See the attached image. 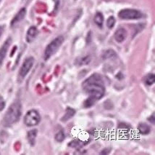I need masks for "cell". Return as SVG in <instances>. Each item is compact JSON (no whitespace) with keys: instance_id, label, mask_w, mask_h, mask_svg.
<instances>
[{"instance_id":"obj_1","label":"cell","mask_w":155,"mask_h":155,"mask_svg":"<svg viewBox=\"0 0 155 155\" xmlns=\"http://www.w3.org/2000/svg\"><path fill=\"white\" fill-rule=\"evenodd\" d=\"M83 89L89 96L94 98L96 100H100L104 96L105 87L104 81L99 74H94L83 82Z\"/></svg>"},{"instance_id":"obj_2","label":"cell","mask_w":155,"mask_h":155,"mask_svg":"<svg viewBox=\"0 0 155 155\" xmlns=\"http://www.w3.org/2000/svg\"><path fill=\"white\" fill-rule=\"evenodd\" d=\"M21 116V103L20 101H15L9 107L3 119V124L5 126L9 127L19 120Z\"/></svg>"},{"instance_id":"obj_3","label":"cell","mask_w":155,"mask_h":155,"mask_svg":"<svg viewBox=\"0 0 155 155\" xmlns=\"http://www.w3.org/2000/svg\"><path fill=\"white\" fill-rule=\"evenodd\" d=\"M63 42L64 37L62 36H58V37L55 38L54 40H52V41L47 45V47H46L45 49V51H44V60H47L49 58H50L58 50L60 46L62 45V43H63Z\"/></svg>"},{"instance_id":"obj_4","label":"cell","mask_w":155,"mask_h":155,"mask_svg":"<svg viewBox=\"0 0 155 155\" xmlns=\"http://www.w3.org/2000/svg\"><path fill=\"white\" fill-rule=\"evenodd\" d=\"M118 16L123 20H138L143 17V14L134 9H124L120 11Z\"/></svg>"},{"instance_id":"obj_5","label":"cell","mask_w":155,"mask_h":155,"mask_svg":"<svg viewBox=\"0 0 155 155\" xmlns=\"http://www.w3.org/2000/svg\"><path fill=\"white\" fill-rule=\"evenodd\" d=\"M40 114L36 110L28 111L24 117V122L28 127L36 126L40 122Z\"/></svg>"},{"instance_id":"obj_6","label":"cell","mask_w":155,"mask_h":155,"mask_svg":"<svg viewBox=\"0 0 155 155\" xmlns=\"http://www.w3.org/2000/svg\"><path fill=\"white\" fill-rule=\"evenodd\" d=\"M34 58H32V57L25 59L19 71V78L20 80H23V79L25 77V76L29 73L31 68L34 66Z\"/></svg>"},{"instance_id":"obj_7","label":"cell","mask_w":155,"mask_h":155,"mask_svg":"<svg viewBox=\"0 0 155 155\" xmlns=\"http://www.w3.org/2000/svg\"><path fill=\"white\" fill-rule=\"evenodd\" d=\"M11 40H12L11 38H8L3 44V45L0 47V68L2 66L3 61L7 55V52L11 44Z\"/></svg>"},{"instance_id":"obj_8","label":"cell","mask_w":155,"mask_h":155,"mask_svg":"<svg viewBox=\"0 0 155 155\" xmlns=\"http://www.w3.org/2000/svg\"><path fill=\"white\" fill-rule=\"evenodd\" d=\"M25 15H26V10H25V8H22L18 12V14L15 16L12 21H11V26H15L18 23H20L25 18Z\"/></svg>"},{"instance_id":"obj_9","label":"cell","mask_w":155,"mask_h":155,"mask_svg":"<svg viewBox=\"0 0 155 155\" xmlns=\"http://www.w3.org/2000/svg\"><path fill=\"white\" fill-rule=\"evenodd\" d=\"M127 36V31L124 28H120L118 29L115 33V40L119 43H121L125 40Z\"/></svg>"},{"instance_id":"obj_10","label":"cell","mask_w":155,"mask_h":155,"mask_svg":"<svg viewBox=\"0 0 155 155\" xmlns=\"http://www.w3.org/2000/svg\"><path fill=\"white\" fill-rule=\"evenodd\" d=\"M38 34V30L37 28L35 26H31L29 28L28 31L27 32V35H26V41L28 42H33L34 40V39L36 37Z\"/></svg>"},{"instance_id":"obj_11","label":"cell","mask_w":155,"mask_h":155,"mask_svg":"<svg viewBox=\"0 0 155 155\" xmlns=\"http://www.w3.org/2000/svg\"><path fill=\"white\" fill-rule=\"evenodd\" d=\"M138 130L140 134L141 135H148L151 132V128L147 123L141 122L138 125Z\"/></svg>"},{"instance_id":"obj_12","label":"cell","mask_w":155,"mask_h":155,"mask_svg":"<svg viewBox=\"0 0 155 155\" xmlns=\"http://www.w3.org/2000/svg\"><path fill=\"white\" fill-rule=\"evenodd\" d=\"M37 133L38 131L37 130H36V129H34V130H31L28 132L27 138H28V140L29 143H30L31 146L35 145V142H36V136H37Z\"/></svg>"},{"instance_id":"obj_13","label":"cell","mask_w":155,"mask_h":155,"mask_svg":"<svg viewBox=\"0 0 155 155\" xmlns=\"http://www.w3.org/2000/svg\"><path fill=\"white\" fill-rule=\"evenodd\" d=\"M75 111L74 108H71V107H68L67 109H66V112L64 114V115L63 116V117L62 118V122H67L71 119L73 116L75 115Z\"/></svg>"},{"instance_id":"obj_14","label":"cell","mask_w":155,"mask_h":155,"mask_svg":"<svg viewBox=\"0 0 155 155\" xmlns=\"http://www.w3.org/2000/svg\"><path fill=\"white\" fill-rule=\"evenodd\" d=\"M94 22L99 27H102L103 26V22H104V16L101 12H98L97 14L95 15L94 17Z\"/></svg>"},{"instance_id":"obj_15","label":"cell","mask_w":155,"mask_h":155,"mask_svg":"<svg viewBox=\"0 0 155 155\" xmlns=\"http://www.w3.org/2000/svg\"><path fill=\"white\" fill-rule=\"evenodd\" d=\"M96 101H97V100H96L94 98L89 96L84 101V107L85 108H90V107H91L94 104Z\"/></svg>"},{"instance_id":"obj_16","label":"cell","mask_w":155,"mask_h":155,"mask_svg":"<svg viewBox=\"0 0 155 155\" xmlns=\"http://www.w3.org/2000/svg\"><path fill=\"white\" fill-rule=\"evenodd\" d=\"M154 81L155 77L154 74H149L147 75L144 78V82L146 84H147V85H152V84L154 83Z\"/></svg>"},{"instance_id":"obj_17","label":"cell","mask_w":155,"mask_h":155,"mask_svg":"<svg viewBox=\"0 0 155 155\" xmlns=\"http://www.w3.org/2000/svg\"><path fill=\"white\" fill-rule=\"evenodd\" d=\"M115 56H116V53L112 50H108L104 51V54H103V58H104V59L113 58Z\"/></svg>"},{"instance_id":"obj_18","label":"cell","mask_w":155,"mask_h":155,"mask_svg":"<svg viewBox=\"0 0 155 155\" xmlns=\"http://www.w3.org/2000/svg\"><path fill=\"white\" fill-rule=\"evenodd\" d=\"M64 138H65V135H64L63 130H60L58 133L56 134V136H55V139H56V141L58 142L63 141Z\"/></svg>"},{"instance_id":"obj_19","label":"cell","mask_w":155,"mask_h":155,"mask_svg":"<svg viewBox=\"0 0 155 155\" xmlns=\"http://www.w3.org/2000/svg\"><path fill=\"white\" fill-rule=\"evenodd\" d=\"M115 18L113 17V16H110V18H108L107 21V26L109 29H112L115 26Z\"/></svg>"},{"instance_id":"obj_20","label":"cell","mask_w":155,"mask_h":155,"mask_svg":"<svg viewBox=\"0 0 155 155\" xmlns=\"http://www.w3.org/2000/svg\"><path fill=\"white\" fill-rule=\"evenodd\" d=\"M90 60H91V58H90L89 56L83 58L82 60H81V65H84V64L86 65V64H88L90 62Z\"/></svg>"},{"instance_id":"obj_21","label":"cell","mask_w":155,"mask_h":155,"mask_svg":"<svg viewBox=\"0 0 155 155\" xmlns=\"http://www.w3.org/2000/svg\"><path fill=\"white\" fill-rule=\"evenodd\" d=\"M5 107V102L4 101L3 98L2 96H0V112L2 111Z\"/></svg>"},{"instance_id":"obj_22","label":"cell","mask_w":155,"mask_h":155,"mask_svg":"<svg viewBox=\"0 0 155 155\" xmlns=\"http://www.w3.org/2000/svg\"><path fill=\"white\" fill-rule=\"evenodd\" d=\"M148 120L151 123H152V124H154V122H155V119H154V114H153L152 116H150V117H149V118H148Z\"/></svg>"},{"instance_id":"obj_23","label":"cell","mask_w":155,"mask_h":155,"mask_svg":"<svg viewBox=\"0 0 155 155\" xmlns=\"http://www.w3.org/2000/svg\"><path fill=\"white\" fill-rule=\"evenodd\" d=\"M110 150H111V149H108V148L104 149H103L102 151H101V152L100 153V154H109V153H110Z\"/></svg>"},{"instance_id":"obj_24","label":"cell","mask_w":155,"mask_h":155,"mask_svg":"<svg viewBox=\"0 0 155 155\" xmlns=\"http://www.w3.org/2000/svg\"><path fill=\"white\" fill-rule=\"evenodd\" d=\"M2 31H3V28L0 26V36H1L2 34Z\"/></svg>"}]
</instances>
